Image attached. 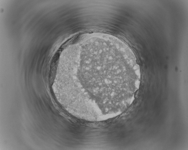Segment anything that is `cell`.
<instances>
[{
    "label": "cell",
    "mask_w": 188,
    "mask_h": 150,
    "mask_svg": "<svg viewBox=\"0 0 188 150\" xmlns=\"http://www.w3.org/2000/svg\"><path fill=\"white\" fill-rule=\"evenodd\" d=\"M79 79L82 90L101 110H120L130 104L126 91L139 89V65L133 52L125 43L111 35L89 43L79 57Z\"/></svg>",
    "instance_id": "cell-1"
}]
</instances>
